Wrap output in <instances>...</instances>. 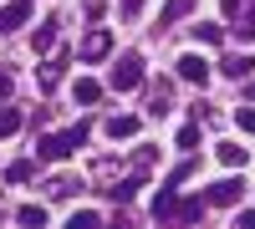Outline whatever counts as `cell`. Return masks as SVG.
Returning a JSON list of instances; mask_svg holds the SVG:
<instances>
[{
  "label": "cell",
  "instance_id": "obj_1",
  "mask_svg": "<svg viewBox=\"0 0 255 229\" xmlns=\"http://www.w3.org/2000/svg\"><path fill=\"white\" fill-rule=\"evenodd\" d=\"M87 133H92V128H87V117H82V122H72L67 133H46V138H36V158H46V163L72 158L82 143H87Z\"/></svg>",
  "mask_w": 255,
  "mask_h": 229
},
{
  "label": "cell",
  "instance_id": "obj_2",
  "mask_svg": "<svg viewBox=\"0 0 255 229\" xmlns=\"http://www.w3.org/2000/svg\"><path fill=\"white\" fill-rule=\"evenodd\" d=\"M67 61H72V51H67V46H51V51H46V61L36 67L41 92H56V81H61V72H67Z\"/></svg>",
  "mask_w": 255,
  "mask_h": 229
},
{
  "label": "cell",
  "instance_id": "obj_3",
  "mask_svg": "<svg viewBox=\"0 0 255 229\" xmlns=\"http://www.w3.org/2000/svg\"><path fill=\"white\" fill-rule=\"evenodd\" d=\"M108 81H113V92H133V87H143V56H138V51H128L118 67H113Z\"/></svg>",
  "mask_w": 255,
  "mask_h": 229
},
{
  "label": "cell",
  "instance_id": "obj_4",
  "mask_svg": "<svg viewBox=\"0 0 255 229\" xmlns=\"http://www.w3.org/2000/svg\"><path fill=\"white\" fill-rule=\"evenodd\" d=\"M113 56V31H87V36H82V61H108Z\"/></svg>",
  "mask_w": 255,
  "mask_h": 229
},
{
  "label": "cell",
  "instance_id": "obj_5",
  "mask_svg": "<svg viewBox=\"0 0 255 229\" xmlns=\"http://www.w3.org/2000/svg\"><path fill=\"white\" fill-rule=\"evenodd\" d=\"M245 199V178H220V183H209V204H220V209H230V204H240Z\"/></svg>",
  "mask_w": 255,
  "mask_h": 229
},
{
  "label": "cell",
  "instance_id": "obj_6",
  "mask_svg": "<svg viewBox=\"0 0 255 229\" xmlns=\"http://www.w3.org/2000/svg\"><path fill=\"white\" fill-rule=\"evenodd\" d=\"M174 67H179V76H184V81H194V87H204V81H209V67H204V56H194V51H189V56H179Z\"/></svg>",
  "mask_w": 255,
  "mask_h": 229
},
{
  "label": "cell",
  "instance_id": "obj_7",
  "mask_svg": "<svg viewBox=\"0 0 255 229\" xmlns=\"http://www.w3.org/2000/svg\"><path fill=\"white\" fill-rule=\"evenodd\" d=\"M31 20V0H10L5 10H0V31H20Z\"/></svg>",
  "mask_w": 255,
  "mask_h": 229
},
{
  "label": "cell",
  "instance_id": "obj_8",
  "mask_svg": "<svg viewBox=\"0 0 255 229\" xmlns=\"http://www.w3.org/2000/svg\"><path fill=\"white\" fill-rule=\"evenodd\" d=\"M220 72H225L230 81H245V76H255V56H250V51H245V56H225Z\"/></svg>",
  "mask_w": 255,
  "mask_h": 229
},
{
  "label": "cell",
  "instance_id": "obj_9",
  "mask_svg": "<svg viewBox=\"0 0 255 229\" xmlns=\"http://www.w3.org/2000/svg\"><path fill=\"white\" fill-rule=\"evenodd\" d=\"M56 31H61V15H46V20H41V26H36V51H51L56 46Z\"/></svg>",
  "mask_w": 255,
  "mask_h": 229
},
{
  "label": "cell",
  "instance_id": "obj_10",
  "mask_svg": "<svg viewBox=\"0 0 255 229\" xmlns=\"http://www.w3.org/2000/svg\"><path fill=\"white\" fill-rule=\"evenodd\" d=\"M92 183H102V194H113V183H118V158H97V163H92Z\"/></svg>",
  "mask_w": 255,
  "mask_h": 229
},
{
  "label": "cell",
  "instance_id": "obj_11",
  "mask_svg": "<svg viewBox=\"0 0 255 229\" xmlns=\"http://www.w3.org/2000/svg\"><path fill=\"white\" fill-rule=\"evenodd\" d=\"M72 97H77V107H97V102H102V87H97L92 76H82L77 87H72Z\"/></svg>",
  "mask_w": 255,
  "mask_h": 229
},
{
  "label": "cell",
  "instance_id": "obj_12",
  "mask_svg": "<svg viewBox=\"0 0 255 229\" xmlns=\"http://www.w3.org/2000/svg\"><path fill=\"white\" fill-rule=\"evenodd\" d=\"M168 97H174V87H168V81H153V87H148V112L163 117L168 112Z\"/></svg>",
  "mask_w": 255,
  "mask_h": 229
},
{
  "label": "cell",
  "instance_id": "obj_13",
  "mask_svg": "<svg viewBox=\"0 0 255 229\" xmlns=\"http://www.w3.org/2000/svg\"><path fill=\"white\" fill-rule=\"evenodd\" d=\"M220 163H225V168H245L250 148H240V143H220Z\"/></svg>",
  "mask_w": 255,
  "mask_h": 229
},
{
  "label": "cell",
  "instance_id": "obj_14",
  "mask_svg": "<svg viewBox=\"0 0 255 229\" xmlns=\"http://www.w3.org/2000/svg\"><path fill=\"white\" fill-rule=\"evenodd\" d=\"M174 219H179V224H199V219H204V199H179Z\"/></svg>",
  "mask_w": 255,
  "mask_h": 229
},
{
  "label": "cell",
  "instance_id": "obj_15",
  "mask_svg": "<svg viewBox=\"0 0 255 229\" xmlns=\"http://www.w3.org/2000/svg\"><path fill=\"white\" fill-rule=\"evenodd\" d=\"M77 189H82V183H77L72 173H61V178H51V183H46V194H51V199H72Z\"/></svg>",
  "mask_w": 255,
  "mask_h": 229
},
{
  "label": "cell",
  "instance_id": "obj_16",
  "mask_svg": "<svg viewBox=\"0 0 255 229\" xmlns=\"http://www.w3.org/2000/svg\"><path fill=\"white\" fill-rule=\"evenodd\" d=\"M133 133H138V117H108V138L123 143V138H133Z\"/></svg>",
  "mask_w": 255,
  "mask_h": 229
},
{
  "label": "cell",
  "instance_id": "obj_17",
  "mask_svg": "<svg viewBox=\"0 0 255 229\" xmlns=\"http://www.w3.org/2000/svg\"><path fill=\"white\" fill-rule=\"evenodd\" d=\"M20 107H0V138H10V133H20Z\"/></svg>",
  "mask_w": 255,
  "mask_h": 229
},
{
  "label": "cell",
  "instance_id": "obj_18",
  "mask_svg": "<svg viewBox=\"0 0 255 229\" xmlns=\"http://www.w3.org/2000/svg\"><path fill=\"white\" fill-rule=\"evenodd\" d=\"M189 10H194V0H168V5H163V20H158V26H168V20H184Z\"/></svg>",
  "mask_w": 255,
  "mask_h": 229
},
{
  "label": "cell",
  "instance_id": "obj_19",
  "mask_svg": "<svg viewBox=\"0 0 255 229\" xmlns=\"http://www.w3.org/2000/svg\"><path fill=\"white\" fill-rule=\"evenodd\" d=\"M31 173H36V163H31V158H20V163H10V168H5V183H26Z\"/></svg>",
  "mask_w": 255,
  "mask_h": 229
},
{
  "label": "cell",
  "instance_id": "obj_20",
  "mask_svg": "<svg viewBox=\"0 0 255 229\" xmlns=\"http://www.w3.org/2000/svg\"><path fill=\"white\" fill-rule=\"evenodd\" d=\"M194 41H204V46H220L225 31H220V26H209V20H199V26H194Z\"/></svg>",
  "mask_w": 255,
  "mask_h": 229
},
{
  "label": "cell",
  "instance_id": "obj_21",
  "mask_svg": "<svg viewBox=\"0 0 255 229\" xmlns=\"http://www.w3.org/2000/svg\"><path fill=\"white\" fill-rule=\"evenodd\" d=\"M235 36H240V41H255V5H250V10L235 20Z\"/></svg>",
  "mask_w": 255,
  "mask_h": 229
},
{
  "label": "cell",
  "instance_id": "obj_22",
  "mask_svg": "<svg viewBox=\"0 0 255 229\" xmlns=\"http://www.w3.org/2000/svg\"><path fill=\"white\" fill-rule=\"evenodd\" d=\"M15 219H20V224H31V229H36V224H46V209H41V204H26V209H20Z\"/></svg>",
  "mask_w": 255,
  "mask_h": 229
},
{
  "label": "cell",
  "instance_id": "obj_23",
  "mask_svg": "<svg viewBox=\"0 0 255 229\" xmlns=\"http://www.w3.org/2000/svg\"><path fill=\"white\" fill-rule=\"evenodd\" d=\"M153 163H158V153H153V148H138V153H133V173H148Z\"/></svg>",
  "mask_w": 255,
  "mask_h": 229
},
{
  "label": "cell",
  "instance_id": "obj_24",
  "mask_svg": "<svg viewBox=\"0 0 255 229\" xmlns=\"http://www.w3.org/2000/svg\"><path fill=\"white\" fill-rule=\"evenodd\" d=\"M92 224H102L97 209H77V214H72V229H92Z\"/></svg>",
  "mask_w": 255,
  "mask_h": 229
},
{
  "label": "cell",
  "instance_id": "obj_25",
  "mask_svg": "<svg viewBox=\"0 0 255 229\" xmlns=\"http://www.w3.org/2000/svg\"><path fill=\"white\" fill-rule=\"evenodd\" d=\"M179 148H184V153L199 148V128H194V122H189V128H179Z\"/></svg>",
  "mask_w": 255,
  "mask_h": 229
},
{
  "label": "cell",
  "instance_id": "obj_26",
  "mask_svg": "<svg viewBox=\"0 0 255 229\" xmlns=\"http://www.w3.org/2000/svg\"><path fill=\"white\" fill-rule=\"evenodd\" d=\"M189 173H194V158H184V163H179V168H174V173H168L163 183H168V189H179V183H184Z\"/></svg>",
  "mask_w": 255,
  "mask_h": 229
},
{
  "label": "cell",
  "instance_id": "obj_27",
  "mask_svg": "<svg viewBox=\"0 0 255 229\" xmlns=\"http://www.w3.org/2000/svg\"><path fill=\"white\" fill-rule=\"evenodd\" d=\"M235 122H240V128L255 138V107H240V112H235Z\"/></svg>",
  "mask_w": 255,
  "mask_h": 229
},
{
  "label": "cell",
  "instance_id": "obj_28",
  "mask_svg": "<svg viewBox=\"0 0 255 229\" xmlns=\"http://www.w3.org/2000/svg\"><path fill=\"white\" fill-rule=\"evenodd\" d=\"M245 10H250V0H225V15H230V20H240Z\"/></svg>",
  "mask_w": 255,
  "mask_h": 229
},
{
  "label": "cell",
  "instance_id": "obj_29",
  "mask_svg": "<svg viewBox=\"0 0 255 229\" xmlns=\"http://www.w3.org/2000/svg\"><path fill=\"white\" fill-rule=\"evenodd\" d=\"M10 92H15V81H10V72H5V67H0V97H10Z\"/></svg>",
  "mask_w": 255,
  "mask_h": 229
},
{
  "label": "cell",
  "instance_id": "obj_30",
  "mask_svg": "<svg viewBox=\"0 0 255 229\" xmlns=\"http://www.w3.org/2000/svg\"><path fill=\"white\" fill-rule=\"evenodd\" d=\"M138 5H143V0H123V15H138Z\"/></svg>",
  "mask_w": 255,
  "mask_h": 229
},
{
  "label": "cell",
  "instance_id": "obj_31",
  "mask_svg": "<svg viewBox=\"0 0 255 229\" xmlns=\"http://www.w3.org/2000/svg\"><path fill=\"white\" fill-rule=\"evenodd\" d=\"M240 229H255V209H250V214H240Z\"/></svg>",
  "mask_w": 255,
  "mask_h": 229
},
{
  "label": "cell",
  "instance_id": "obj_32",
  "mask_svg": "<svg viewBox=\"0 0 255 229\" xmlns=\"http://www.w3.org/2000/svg\"><path fill=\"white\" fill-rule=\"evenodd\" d=\"M250 97H255V81H250Z\"/></svg>",
  "mask_w": 255,
  "mask_h": 229
}]
</instances>
